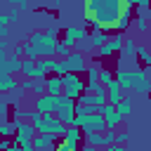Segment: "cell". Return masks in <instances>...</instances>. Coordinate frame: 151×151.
<instances>
[{
    "mask_svg": "<svg viewBox=\"0 0 151 151\" xmlns=\"http://www.w3.org/2000/svg\"><path fill=\"white\" fill-rule=\"evenodd\" d=\"M7 47H9V40H7V38H0V54H5Z\"/></svg>",
    "mask_w": 151,
    "mask_h": 151,
    "instance_id": "obj_34",
    "label": "cell"
},
{
    "mask_svg": "<svg viewBox=\"0 0 151 151\" xmlns=\"http://www.w3.org/2000/svg\"><path fill=\"white\" fill-rule=\"evenodd\" d=\"M123 42H125V35H123V33H116L113 38H109V40L97 50V54H99L101 59H106V57H118V54L123 52Z\"/></svg>",
    "mask_w": 151,
    "mask_h": 151,
    "instance_id": "obj_5",
    "label": "cell"
},
{
    "mask_svg": "<svg viewBox=\"0 0 151 151\" xmlns=\"http://www.w3.org/2000/svg\"><path fill=\"white\" fill-rule=\"evenodd\" d=\"M28 42L35 47L38 59H52V57H54V47H57V42H59V38H57V28L35 31V33L28 38Z\"/></svg>",
    "mask_w": 151,
    "mask_h": 151,
    "instance_id": "obj_2",
    "label": "cell"
},
{
    "mask_svg": "<svg viewBox=\"0 0 151 151\" xmlns=\"http://www.w3.org/2000/svg\"><path fill=\"white\" fill-rule=\"evenodd\" d=\"M33 151H54L57 149V139L50 134H35L33 137Z\"/></svg>",
    "mask_w": 151,
    "mask_h": 151,
    "instance_id": "obj_12",
    "label": "cell"
},
{
    "mask_svg": "<svg viewBox=\"0 0 151 151\" xmlns=\"http://www.w3.org/2000/svg\"><path fill=\"white\" fill-rule=\"evenodd\" d=\"M80 94H85V80H83V76L66 73V76L61 78V97L78 101Z\"/></svg>",
    "mask_w": 151,
    "mask_h": 151,
    "instance_id": "obj_4",
    "label": "cell"
},
{
    "mask_svg": "<svg viewBox=\"0 0 151 151\" xmlns=\"http://www.w3.org/2000/svg\"><path fill=\"white\" fill-rule=\"evenodd\" d=\"M19 87V80L14 76H2L0 73V94H7V92H14Z\"/></svg>",
    "mask_w": 151,
    "mask_h": 151,
    "instance_id": "obj_17",
    "label": "cell"
},
{
    "mask_svg": "<svg viewBox=\"0 0 151 151\" xmlns=\"http://www.w3.org/2000/svg\"><path fill=\"white\" fill-rule=\"evenodd\" d=\"M59 99H61V97H52V94L38 97V99H35V113H40V116H57Z\"/></svg>",
    "mask_w": 151,
    "mask_h": 151,
    "instance_id": "obj_7",
    "label": "cell"
},
{
    "mask_svg": "<svg viewBox=\"0 0 151 151\" xmlns=\"http://www.w3.org/2000/svg\"><path fill=\"white\" fill-rule=\"evenodd\" d=\"M134 28H137V33H149V24H146L144 14H137L134 17Z\"/></svg>",
    "mask_w": 151,
    "mask_h": 151,
    "instance_id": "obj_24",
    "label": "cell"
},
{
    "mask_svg": "<svg viewBox=\"0 0 151 151\" xmlns=\"http://www.w3.org/2000/svg\"><path fill=\"white\" fill-rule=\"evenodd\" d=\"M66 68H68V73H76V76H80V73H85L87 71V54H80V52H71L66 59Z\"/></svg>",
    "mask_w": 151,
    "mask_h": 151,
    "instance_id": "obj_11",
    "label": "cell"
},
{
    "mask_svg": "<svg viewBox=\"0 0 151 151\" xmlns=\"http://www.w3.org/2000/svg\"><path fill=\"white\" fill-rule=\"evenodd\" d=\"M33 85H35V80H31V78H21L19 80V90L26 94V92H33Z\"/></svg>",
    "mask_w": 151,
    "mask_h": 151,
    "instance_id": "obj_28",
    "label": "cell"
},
{
    "mask_svg": "<svg viewBox=\"0 0 151 151\" xmlns=\"http://www.w3.org/2000/svg\"><path fill=\"white\" fill-rule=\"evenodd\" d=\"M21 78H31L33 80V73H35V61H31V59H21Z\"/></svg>",
    "mask_w": 151,
    "mask_h": 151,
    "instance_id": "obj_19",
    "label": "cell"
},
{
    "mask_svg": "<svg viewBox=\"0 0 151 151\" xmlns=\"http://www.w3.org/2000/svg\"><path fill=\"white\" fill-rule=\"evenodd\" d=\"M146 47H149V50H151V33H149V45H146Z\"/></svg>",
    "mask_w": 151,
    "mask_h": 151,
    "instance_id": "obj_39",
    "label": "cell"
},
{
    "mask_svg": "<svg viewBox=\"0 0 151 151\" xmlns=\"http://www.w3.org/2000/svg\"><path fill=\"white\" fill-rule=\"evenodd\" d=\"M68 73V68H66V61L64 59H54V66H52V76H59V78H64Z\"/></svg>",
    "mask_w": 151,
    "mask_h": 151,
    "instance_id": "obj_21",
    "label": "cell"
},
{
    "mask_svg": "<svg viewBox=\"0 0 151 151\" xmlns=\"http://www.w3.org/2000/svg\"><path fill=\"white\" fill-rule=\"evenodd\" d=\"M7 151H21V149H19V146H14V142H12V146H9Z\"/></svg>",
    "mask_w": 151,
    "mask_h": 151,
    "instance_id": "obj_38",
    "label": "cell"
},
{
    "mask_svg": "<svg viewBox=\"0 0 151 151\" xmlns=\"http://www.w3.org/2000/svg\"><path fill=\"white\" fill-rule=\"evenodd\" d=\"M68 54H71V50L59 40V42H57V47H54V59H66Z\"/></svg>",
    "mask_w": 151,
    "mask_h": 151,
    "instance_id": "obj_26",
    "label": "cell"
},
{
    "mask_svg": "<svg viewBox=\"0 0 151 151\" xmlns=\"http://www.w3.org/2000/svg\"><path fill=\"white\" fill-rule=\"evenodd\" d=\"M57 118H59L66 127H73V123H76V101L61 97V99H59V109H57Z\"/></svg>",
    "mask_w": 151,
    "mask_h": 151,
    "instance_id": "obj_6",
    "label": "cell"
},
{
    "mask_svg": "<svg viewBox=\"0 0 151 151\" xmlns=\"http://www.w3.org/2000/svg\"><path fill=\"white\" fill-rule=\"evenodd\" d=\"M45 94L61 97V78L59 76H47L45 78Z\"/></svg>",
    "mask_w": 151,
    "mask_h": 151,
    "instance_id": "obj_14",
    "label": "cell"
},
{
    "mask_svg": "<svg viewBox=\"0 0 151 151\" xmlns=\"http://www.w3.org/2000/svg\"><path fill=\"white\" fill-rule=\"evenodd\" d=\"M127 142H130V134H127V132H116V142H113V144H118V146H125Z\"/></svg>",
    "mask_w": 151,
    "mask_h": 151,
    "instance_id": "obj_29",
    "label": "cell"
},
{
    "mask_svg": "<svg viewBox=\"0 0 151 151\" xmlns=\"http://www.w3.org/2000/svg\"><path fill=\"white\" fill-rule=\"evenodd\" d=\"M83 139H85V134H83V130H80V127H66L64 142H66L71 149H78V146H83Z\"/></svg>",
    "mask_w": 151,
    "mask_h": 151,
    "instance_id": "obj_13",
    "label": "cell"
},
{
    "mask_svg": "<svg viewBox=\"0 0 151 151\" xmlns=\"http://www.w3.org/2000/svg\"><path fill=\"white\" fill-rule=\"evenodd\" d=\"M120 99H123V90H120V85L113 80V83L106 87V104L116 106V104H120Z\"/></svg>",
    "mask_w": 151,
    "mask_h": 151,
    "instance_id": "obj_15",
    "label": "cell"
},
{
    "mask_svg": "<svg viewBox=\"0 0 151 151\" xmlns=\"http://www.w3.org/2000/svg\"><path fill=\"white\" fill-rule=\"evenodd\" d=\"M14 132H17V125H14L12 120L0 123V137H2V139H14Z\"/></svg>",
    "mask_w": 151,
    "mask_h": 151,
    "instance_id": "obj_20",
    "label": "cell"
},
{
    "mask_svg": "<svg viewBox=\"0 0 151 151\" xmlns=\"http://www.w3.org/2000/svg\"><path fill=\"white\" fill-rule=\"evenodd\" d=\"M127 9H134V7L132 2H125V0H87L83 5L85 24L92 26V31H101V33L106 31L116 33L118 21Z\"/></svg>",
    "mask_w": 151,
    "mask_h": 151,
    "instance_id": "obj_1",
    "label": "cell"
},
{
    "mask_svg": "<svg viewBox=\"0 0 151 151\" xmlns=\"http://www.w3.org/2000/svg\"><path fill=\"white\" fill-rule=\"evenodd\" d=\"M113 80H116V76H113V71H111V68H101V71H99V83H101L104 87H109Z\"/></svg>",
    "mask_w": 151,
    "mask_h": 151,
    "instance_id": "obj_22",
    "label": "cell"
},
{
    "mask_svg": "<svg viewBox=\"0 0 151 151\" xmlns=\"http://www.w3.org/2000/svg\"><path fill=\"white\" fill-rule=\"evenodd\" d=\"M144 19H146V24L151 26V9H149V12H144Z\"/></svg>",
    "mask_w": 151,
    "mask_h": 151,
    "instance_id": "obj_35",
    "label": "cell"
},
{
    "mask_svg": "<svg viewBox=\"0 0 151 151\" xmlns=\"http://www.w3.org/2000/svg\"><path fill=\"white\" fill-rule=\"evenodd\" d=\"M101 68H104V66H101L99 59L90 61V64H87V71H85V73H87V80H85V83H87V85H90V83H99V71H101Z\"/></svg>",
    "mask_w": 151,
    "mask_h": 151,
    "instance_id": "obj_16",
    "label": "cell"
},
{
    "mask_svg": "<svg viewBox=\"0 0 151 151\" xmlns=\"http://www.w3.org/2000/svg\"><path fill=\"white\" fill-rule=\"evenodd\" d=\"M24 59H31V61H38V52H35V47L26 40L24 42Z\"/></svg>",
    "mask_w": 151,
    "mask_h": 151,
    "instance_id": "obj_25",
    "label": "cell"
},
{
    "mask_svg": "<svg viewBox=\"0 0 151 151\" xmlns=\"http://www.w3.org/2000/svg\"><path fill=\"white\" fill-rule=\"evenodd\" d=\"M0 144H2V137H0Z\"/></svg>",
    "mask_w": 151,
    "mask_h": 151,
    "instance_id": "obj_40",
    "label": "cell"
},
{
    "mask_svg": "<svg viewBox=\"0 0 151 151\" xmlns=\"http://www.w3.org/2000/svg\"><path fill=\"white\" fill-rule=\"evenodd\" d=\"M87 38V28L85 26H68L66 31H64V38H61V42L73 52V47L80 42V40H85Z\"/></svg>",
    "mask_w": 151,
    "mask_h": 151,
    "instance_id": "obj_10",
    "label": "cell"
},
{
    "mask_svg": "<svg viewBox=\"0 0 151 151\" xmlns=\"http://www.w3.org/2000/svg\"><path fill=\"white\" fill-rule=\"evenodd\" d=\"M97 113L104 118V123H106V130H116V127H120L123 125V116L116 111V106H111V104H104L101 109H97Z\"/></svg>",
    "mask_w": 151,
    "mask_h": 151,
    "instance_id": "obj_8",
    "label": "cell"
},
{
    "mask_svg": "<svg viewBox=\"0 0 151 151\" xmlns=\"http://www.w3.org/2000/svg\"><path fill=\"white\" fill-rule=\"evenodd\" d=\"M106 40H109V35L101 33V31H92V33H87V45H90L92 50H99Z\"/></svg>",
    "mask_w": 151,
    "mask_h": 151,
    "instance_id": "obj_18",
    "label": "cell"
},
{
    "mask_svg": "<svg viewBox=\"0 0 151 151\" xmlns=\"http://www.w3.org/2000/svg\"><path fill=\"white\" fill-rule=\"evenodd\" d=\"M132 7H137V9H142V12H149V9H151V2H146V0H137V2H132Z\"/></svg>",
    "mask_w": 151,
    "mask_h": 151,
    "instance_id": "obj_31",
    "label": "cell"
},
{
    "mask_svg": "<svg viewBox=\"0 0 151 151\" xmlns=\"http://www.w3.org/2000/svg\"><path fill=\"white\" fill-rule=\"evenodd\" d=\"M54 151H76V149H71V146H68V144H66L64 139H59V142H57V149H54Z\"/></svg>",
    "mask_w": 151,
    "mask_h": 151,
    "instance_id": "obj_33",
    "label": "cell"
},
{
    "mask_svg": "<svg viewBox=\"0 0 151 151\" xmlns=\"http://www.w3.org/2000/svg\"><path fill=\"white\" fill-rule=\"evenodd\" d=\"M12 123L17 125V132H14V146H19V149H24V146H31L33 144V137L38 134L35 132V127H33V123L31 120H21V118H17V116H12Z\"/></svg>",
    "mask_w": 151,
    "mask_h": 151,
    "instance_id": "obj_3",
    "label": "cell"
},
{
    "mask_svg": "<svg viewBox=\"0 0 151 151\" xmlns=\"http://www.w3.org/2000/svg\"><path fill=\"white\" fill-rule=\"evenodd\" d=\"M12 57H17V59H21V57H24V42L14 45V52H12Z\"/></svg>",
    "mask_w": 151,
    "mask_h": 151,
    "instance_id": "obj_32",
    "label": "cell"
},
{
    "mask_svg": "<svg viewBox=\"0 0 151 151\" xmlns=\"http://www.w3.org/2000/svg\"><path fill=\"white\" fill-rule=\"evenodd\" d=\"M101 151H116V144H111V146H106V149H101Z\"/></svg>",
    "mask_w": 151,
    "mask_h": 151,
    "instance_id": "obj_37",
    "label": "cell"
},
{
    "mask_svg": "<svg viewBox=\"0 0 151 151\" xmlns=\"http://www.w3.org/2000/svg\"><path fill=\"white\" fill-rule=\"evenodd\" d=\"M149 57H151V50L146 47V45H137V59L146 66V61H149Z\"/></svg>",
    "mask_w": 151,
    "mask_h": 151,
    "instance_id": "obj_27",
    "label": "cell"
},
{
    "mask_svg": "<svg viewBox=\"0 0 151 151\" xmlns=\"http://www.w3.org/2000/svg\"><path fill=\"white\" fill-rule=\"evenodd\" d=\"M0 38H7V28H0Z\"/></svg>",
    "mask_w": 151,
    "mask_h": 151,
    "instance_id": "obj_36",
    "label": "cell"
},
{
    "mask_svg": "<svg viewBox=\"0 0 151 151\" xmlns=\"http://www.w3.org/2000/svg\"><path fill=\"white\" fill-rule=\"evenodd\" d=\"M116 111H118V113H120V116L125 118V116H127V113L132 111V101H130L127 97H123V99H120V104H116Z\"/></svg>",
    "mask_w": 151,
    "mask_h": 151,
    "instance_id": "obj_23",
    "label": "cell"
},
{
    "mask_svg": "<svg viewBox=\"0 0 151 151\" xmlns=\"http://www.w3.org/2000/svg\"><path fill=\"white\" fill-rule=\"evenodd\" d=\"M132 90L139 92V94H149L151 92V68H134Z\"/></svg>",
    "mask_w": 151,
    "mask_h": 151,
    "instance_id": "obj_9",
    "label": "cell"
},
{
    "mask_svg": "<svg viewBox=\"0 0 151 151\" xmlns=\"http://www.w3.org/2000/svg\"><path fill=\"white\" fill-rule=\"evenodd\" d=\"M33 94H38V97L45 94V80H35V85H33Z\"/></svg>",
    "mask_w": 151,
    "mask_h": 151,
    "instance_id": "obj_30",
    "label": "cell"
}]
</instances>
